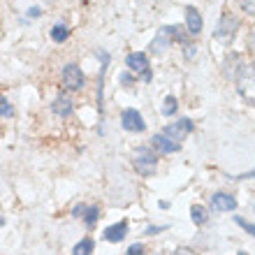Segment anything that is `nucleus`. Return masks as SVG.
<instances>
[{
	"label": "nucleus",
	"instance_id": "nucleus-10",
	"mask_svg": "<svg viewBox=\"0 0 255 255\" xmlns=\"http://www.w3.org/2000/svg\"><path fill=\"white\" fill-rule=\"evenodd\" d=\"M126 63H128V67H130L132 72H146V70H148V58L144 54H139V51L128 56Z\"/></svg>",
	"mask_w": 255,
	"mask_h": 255
},
{
	"label": "nucleus",
	"instance_id": "nucleus-19",
	"mask_svg": "<svg viewBox=\"0 0 255 255\" xmlns=\"http://www.w3.org/2000/svg\"><path fill=\"white\" fill-rule=\"evenodd\" d=\"M12 114V107H9V102L5 100V98H0V119L2 116H9Z\"/></svg>",
	"mask_w": 255,
	"mask_h": 255
},
{
	"label": "nucleus",
	"instance_id": "nucleus-3",
	"mask_svg": "<svg viewBox=\"0 0 255 255\" xmlns=\"http://www.w3.org/2000/svg\"><path fill=\"white\" fill-rule=\"evenodd\" d=\"M190 132H193V123H190L188 119H181V121H176V123H172V126L165 128V132H162V134L179 144V141L186 139Z\"/></svg>",
	"mask_w": 255,
	"mask_h": 255
},
{
	"label": "nucleus",
	"instance_id": "nucleus-11",
	"mask_svg": "<svg viewBox=\"0 0 255 255\" xmlns=\"http://www.w3.org/2000/svg\"><path fill=\"white\" fill-rule=\"evenodd\" d=\"M126 235H128V223L126 221L116 223V225L105 230V239H107V242H121Z\"/></svg>",
	"mask_w": 255,
	"mask_h": 255
},
{
	"label": "nucleus",
	"instance_id": "nucleus-15",
	"mask_svg": "<svg viewBox=\"0 0 255 255\" xmlns=\"http://www.w3.org/2000/svg\"><path fill=\"white\" fill-rule=\"evenodd\" d=\"M190 218H193L195 225H204V223H207V209L200 207V204H195V207L190 209Z\"/></svg>",
	"mask_w": 255,
	"mask_h": 255
},
{
	"label": "nucleus",
	"instance_id": "nucleus-7",
	"mask_svg": "<svg viewBox=\"0 0 255 255\" xmlns=\"http://www.w3.org/2000/svg\"><path fill=\"white\" fill-rule=\"evenodd\" d=\"M172 47V35H169V26H165L158 33V37L153 40V44H151V51L153 54H162V51H167V49Z\"/></svg>",
	"mask_w": 255,
	"mask_h": 255
},
{
	"label": "nucleus",
	"instance_id": "nucleus-24",
	"mask_svg": "<svg viewBox=\"0 0 255 255\" xmlns=\"http://www.w3.org/2000/svg\"><path fill=\"white\" fill-rule=\"evenodd\" d=\"M186 56H188V58H190V56H195V47H190V44H186Z\"/></svg>",
	"mask_w": 255,
	"mask_h": 255
},
{
	"label": "nucleus",
	"instance_id": "nucleus-12",
	"mask_svg": "<svg viewBox=\"0 0 255 255\" xmlns=\"http://www.w3.org/2000/svg\"><path fill=\"white\" fill-rule=\"evenodd\" d=\"M153 146L160 151V153H174V151H179V144L176 141H172L169 137H165V134H155L153 137Z\"/></svg>",
	"mask_w": 255,
	"mask_h": 255
},
{
	"label": "nucleus",
	"instance_id": "nucleus-5",
	"mask_svg": "<svg viewBox=\"0 0 255 255\" xmlns=\"http://www.w3.org/2000/svg\"><path fill=\"white\" fill-rule=\"evenodd\" d=\"M63 84H65L70 91H81L84 88V74L77 65H67L63 70Z\"/></svg>",
	"mask_w": 255,
	"mask_h": 255
},
{
	"label": "nucleus",
	"instance_id": "nucleus-13",
	"mask_svg": "<svg viewBox=\"0 0 255 255\" xmlns=\"http://www.w3.org/2000/svg\"><path fill=\"white\" fill-rule=\"evenodd\" d=\"M56 112L58 116H70L72 114V102H70V98H56V102H54V107H51Z\"/></svg>",
	"mask_w": 255,
	"mask_h": 255
},
{
	"label": "nucleus",
	"instance_id": "nucleus-1",
	"mask_svg": "<svg viewBox=\"0 0 255 255\" xmlns=\"http://www.w3.org/2000/svg\"><path fill=\"white\" fill-rule=\"evenodd\" d=\"M134 169L144 176H151L155 174V167H158V160H155V155L151 148H139L137 153H134Z\"/></svg>",
	"mask_w": 255,
	"mask_h": 255
},
{
	"label": "nucleus",
	"instance_id": "nucleus-2",
	"mask_svg": "<svg viewBox=\"0 0 255 255\" xmlns=\"http://www.w3.org/2000/svg\"><path fill=\"white\" fill-rule=\"evenodd\" d=\"M237 88H239V93L246 98L249 102H253V65H239L237 70Z\"/></svg>",
	"mask_w": 255,
	"mask_h": 255
},
{
	"label": "nucleus",
	"instance_id": "nucleus-25",
	"mask_svg": "<svg viewBox=\"0 0 255 255\" xmlns=\"http://www.w3.org/2000/svg\"><path fill=\"white\" fill-rule=\"evenodd\" d=\"M174 255H195V253L193 251H188V249H181V251H176Z\"/></svg>",
	"mask_w": 255,
	"mask_h": 255
},
{
	"label": "nucleus",
	"instance_id": "nucleus-6",
	"mask_svg": "<svg viewBox=\"0 0 255 255\" xmlns=\"http://www.w3.org/2000/svg\"><path fill=\"white\" fill-rule=\"evenodd\" d=\"M211 207H214L216 211H235L237 200L228 193H216L214 197H211Z\"/></svg>",
	"mask_w": 255,
	"mask_h": 255
},
{
	"label": "nucleus",
	"instance_id": "nucleus-22",
	"mask_svg": "<svg viewBox=\"0 0 255 255\" xmlns=\"http://www.w3.org/2000/svg\"><path fill=\"white\" fill-rule=\"evenodd\" d=\"M237 223H239L242 228H246V230H249L251 235H253V232H255V230H253V225H251V223H246V221H244V218H237Z\"/></svg>",
	"mask_w": 255,
	"mask_h": 255
},
{
	"label": "nucleus",
	"instance_id": "nucleus-17",
	"mask_svg": "<svg viewBox=\"0 0 255 255\" xmlns=\"http://www.w3.org/2000/svg\"><path fill=\"white\" fill-rule=\"evenodd\" d=\"M176 112V98L174 95H169V98H165V107H162V114L165 116H172Z\"/></svg>",
	"mask_w": 255,
	"mask_h": 255
},
{
	"label": "nucleus",
	"instance_id": "nucleus-18",
	"mask_svg": "<svg viewBox=\"0 0 255 255\" xmlns=\"http://www.w3.org/2000/svg\"><path fill=\"white\" fill-rule=\"evenodd\" d=\"M84 214H86V223H88V225H95V221H98V214H100V209H98V207H91V209H86Z\"/></svg>",
	"mask_w": 255,
	"mask_h": 255
},
{
	"label": "nucleus",
	"instance_id": "nucleus-20",
	"mask_svg": "<svg viewBox=\"0 0 255 255\" xmlns=\"http://www.w3.org/2000/svg\"><path fill=\"white\" fill-rule=\"evenodd\" d=\"M239 5H242V9L246 14H253V9H255V0H239Z\"/></svg>",
	"mask_w": 255,
	"mask_h": 255
},
{
	"label": "nucleus",
	"instance_id": "nucleus-4",
	"mask_svg": "<svg viewBox=\"0 0 255 255\" xmlns=\"http://www.w3.org/2000/svg\"><path fill=\"white\" fill-rule=\"evenodd\" d=\"M121 123L130 132H141V130L146 128V123H144V119H141V114L137 109H126L121 114Z\"/></svg>",
	"mask_w": 255,
	"mask_h": 255
},
{
	"label": "nucleus",
	"instance_id": "nucleus-9",
	"mask_svg": "<svg viewBox=\"0 0 255 255\" xmlns=\"http://www.w3.org/2000/svg\"><path fill=\"white\" fill-rule=\"evenodd\" d=\"M237 26H239V21H237L235 16L225 14V16H223V21H221V26H218V33H216V37H221V40H230Z\"/></svg>",
	"mask_w": 255,
	"mask_h": 255
},
{
	"label": "nucleus",
	"instance_id": "nucleus-16",
	"mask_svg": "<svg viewBox=\"0 0 255 255\" xmlns=\"http://www.w3.org/2000/svg\"><path fill=\"white\" fill-rule=\"evenodd\" d=\"M91 251H93V242L91 239H84V242H79L74 246V255H91Z\"/></svg>",
	"mask_w": 255,
	"mask_h": 255
},
{
	"label": "nucleus",
	"instance_id": "nucleus-21",
	"mask_svg": "<svg viewBox=\"0 0 255 255\" xmlns=\"http://www.w3.org/2000/svg\"><path fill=\"white\" fill-rule=\"evenodd\" d=\"M128 255H146V251H144L141 244H132V246L128 249Z\"/></svg>",
	"mask_w": 255,
	"mask_h": 255
},
{
	"label": "nucleus",
	"instance_id": "nucleus-23",
	"mask_svg": "<svg viewBox=\"0 0 255 255\" xmlns=\"http://www.w3.org/2000/svg\"><path fill=\"white\" fill-rule=\"evenodd\" d=\"M162 230H165V225H160V228H148L146 235H155V232H162Z\"/></svg>",
	"mask_w": 255,
	"mask_h": 255
},
{
	"label": "nucleus",
	"instance_id": "nucleus-8",
	"mask_svg": "<svg viewBox=\"0 0 255 255\" xmlns=\"http://www.w3.org/2000/svg\"><path fill=\"white\" fill-rule=\"evenodd\" d=\"M186 26H188L190 35H200L202 33V16L195 7H186Z\"/></svg>",
	"mask_w": 255,
	"mask_h": 255
},
{
	"label": "nucleus",
	"instance_id": "nucleus-14",
	"mask_svg": "<svg viewBox=\"0 0 255 255\" xmlns=\"http://www.w3.org/2000/svg\"><path fill=\"white\" fill-rule=\"evenodd\" d=\"M67 35H70V30H67V26H65V23H56V26L51 28V40H54V42H58V44L67 40Z\"/></svg>",
	"mask_w": 255,
	"mask_h": 255
}]
</instances>
